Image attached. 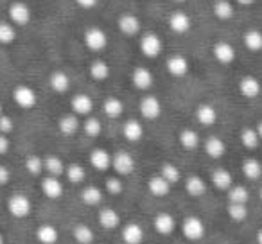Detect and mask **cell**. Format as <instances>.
<instances>
[{
	"label": "cell",
	"instance_id": "cell-28",
	"mask_svg": "<svg viewBox=\"0 0 262 244\" xmlns=\"http://www.w3.org/2000/svg\"><path fill=\"white\" fill-rule=\"evenodd\" d=\"M34 235H36V240L40 244H56L59 240L58 228L51 223H43V225L38 226Z\"/></svg>",
	"mask_w": 262,
	"mask_h": 244
},
{
	"label": "cell",
	"instance_id": "cell-38",
	"mask_svg": "<svg viewBox=\"0 0 262 244\" xmlns=\"http://www.w3.org/2000/svg\"><path fill=\"white\" fill-rule=\"evenodd\" d=\"M243 43L250 52L262 51V33L258 29H248L243 34Z\"/></svg>",
	"mask_w": 262,
	"mask_h": 244
},
{
	"label": "cell",
	"instance_id": "cell-18",
	"mask_svg": "<svg viewBox=\"0 0 262 244\" xmlns=\"http://www.w3.org/2000/svg\"><path fill=\"white\" fill-rule=\"evenodd\" d=\"M122 137L124 140L131 144H137L144 139V126L140 120L137 119H127L122 124Z\"/></svg>",
	"mask_w": 262,
	"mask_h": 244
},
{
	"label": "cell",
	"instance_id": "cell-45",
	"mask_svg": "<svg viewBox=\"0 0 262 244\" xmlns=\"http://www.w3.org/2000/svg\"><path fill=\"white\" fill-rule=\"evenodd\" d=\"M24 165H26V171L29 172L31 176H40L43 171V158L38 157V154H29V157L26 158V162H24Z\"/></svg>",
	"mask_w": 262,
	"mask_h": 244
},
{
	"label": "cell",
	"instance_id": "cell-57",
	"mask_svg": "<svg viewBox=\"0 0 262 244\" xmlns=\"http://www.w3.org/2000/svg\"><path fill=\"white\" fill-rule=\"evenodd\" d=\"M0 113H2V101H0Z\"/></svg>",
	"mask_w": 262,
	"mask_h": 244
},
{
	"label": "cell",
	"instance_id": "cell-47",
	"mask_svg": "<svg viewBox=\"0 0 262 244\" xmlns=\"http://www.w3.org/2000/svg\"><path fill=\"white\" fill-rule=\"evenodd\" d=\"M104 190L110 196H120L124 192V183L119 176H110L104 182Z\"/></svg>",
	"mask_w": 262,
	"mask_h": 244
},
{
	"label": "cell",
	"instance_id": "cell-56",
	"mask_svg": "<svg viewBox=\"0 0 262 244\" xmlns=\"http://www.w3.org/2000/svg\"><path fill=\"white\" fill-rule=\"evenodd\" d=\"M174 2H178V4H182V2H187V0H174Z\"/></svg>",
	"mask_w": 262,
	"mask_h": 244
},
{
	"label": "cell",
	"instance_id": "cell-40",
	"mask_svg": "<svg viewBox=\"0 0 262 244\" xmlns=\"http://www.w3.org/2000/svg\"><path fill=\"white\" fill-rule=\"evenodd\" d=\"M226 194H228V203L246 205L248 201H250V190H248L244 185H237V183H233V185L226 190Z\"/></svg>",
	"mask_w": 262,
	"mask_h": 244
},
{
	"label": "cell",
	"instance_id": "cell-31",
	"mask_svg": "<svg viewBox=\"0 0 262 244\" xmlns=\"http://www.w3.org/2000/svg\"><path fill=\"white\" fill-rule=\"evenodd\" d=\"M88 74H90V77L94 81L102 83V81H106L112 76V66H110L104 59H95V61H92L90 66H88Z\"/></svg>",
	"mask_w": 262,
	"mask_h": 244
},
{
	"label": "cell",
	"instance_id": "cell-10",
	"mask_svg": "<svg viewBox=\"0 0 262 244\" xmlns=\"http://www.w3.org/2000/svg\"><path fill=\"white\" fill-rule=\"evenodd\" d=\"M131 83H133V86L137 88V90L140 92H147L153 88L155 84V76L153 72H151L147 66H135L133 69V72H131Z\"/></svg>",
	"mask_w": 262,
	"mask_h": 244
},
{
	"label": "cell",
	"instance_id": "cell-20",
	"mask_svg": "<svg viewBox=\"0 0 262 244\" xmlns=\"http://www.w3.org/2000/svg\"><path fill=\"white\" fill-rule=\"evenodd\" d=\"M63 183L61 180L58 178V176H45L43 180H41V192H43L45 197H49V199H59V197L63 196Z\"/></svg>",
	"mask_w": 262,
	"mask_h": 244
},
{
	"label": "cell",
	"instance_id": "cell-26",
	"mask_svg": "<svg viewBox=\"0 0 262 244\" xmlns=\"http://www.w3.org/2000/svg\"><path fill=\"white\" fill-rule=\"evenodd\" d=\"M210 182L217 190H225V192H226V190L233 185V176H232V172H230L228 169L217 167V169H214V171L210 172Z\"/></svg>",
	"mask_w": 262,
	"mask_h": 244
},
{
	"label": "cell",
	"instance_id": "cell-44",
	"mask_svg": "<svg viewBox=\"0 0 262 244\" xmlns=\"http://www.w3.org/2000/svg\"><path fill=\"white\" fill-rule=\"evenodd\" d=\"M226 214L232 219L233 223H244L248 219V207L246 205H235V203H228L226 207Z\"/></svg>",
	"mask_w": 262,
	"mask_h": 244
},
{
	"label": "cell",
	"instance_id": "cell-33",
	"mask_svg": "<svg viewBox=\"0 0 262 244\" xmlns=\"http://www.w3.org/2000/svg\"><path fill=\"white\" fill-rule=\"evenodd\" d=\"M212 13L221 22H228L235 15V8H233V4L230 0H215L214 6H212Z\"/></svg>",
	"mask_w": 262,
	"mask_h": 244
},
{
	"label": "cell",
	"instance_id": "cell-58",
	"mask_svg": "<svg viewBox=\"0 0 262 244\" xmlns=\"http://www.w3.org/2000/svg\"><path fill=\"white\" fill-rule=\"evenodd\" d=\"M258 196H260V201H262V189H260V194H258Z\"/></svg>",
	"mask_w": 262,
	"mask_h": 244
},
{
	"label": "cell",
	"instance_id": "cell-54",
	"mask_svg": "<svg viewBox=\"0 0 262 244\" xmlns=\"http://www.w3.org/2000/svg\"><path fill=\"white\" fill-rule=\"evenodd\" d=\"M257 244H262V228H258L257 232Z\"/></svg>",
	"mask_w": 262,
	"mask_h": 244
},
{
	"label": "cell",
	"instance_id": "cell-14",
	"mask_svg": "<svg viewBox=\"0 0 262 244\" xmlns=\"http://www.w3.org/2000/svg\"><path fill=\"white\" fill-rule=\"evenodd\" d=\"M237 90L244 99H257L262 94V83L255 76H244L241 77Z\"/></svg>",
	"mask_w": 262,
	"mask_h": 244
},
{
	"label": "cell",
	"instance_id": "cell-6",
	"mask_svg": "<svg viewBox=\"0 0 262 244\" xmlns=\"http://www.w3.org/2000/svg\"><path fill=\"white\" fill-rule=\"evenodd\" d=\"M8 18L15 27H24L31 22L33 11H31V8L26 4V2L16 0V2H13V4L8 8Z\"/></svg>",
	"mask_w": 262,
	"mask_h": 244
},
{
	"label": "cell",
	"instance_id": "cell-7",
	"mask_svg": "<svg viewBox=\"0 0 262 244\" xmlns=\"http://www.w3.org/2000/svg\"><path fill=\"white\" fill-rule=\"evenodd\" d=\"M33 203L26 194H11L8 197V212L16 219H24L31 214Z\"/></svg>",
	"mask_w": 262,
	"mask_h": 244
},
{
	"label": "cell",
	"instance_id": "cell-23",
	"mask_svg": "<svg viewBox=\"0 0 262 244\" xmlns=\"http://www.w3.org/2000/svg\"><path fill=\"white\" fill-rule=\"evenodd\" d=\"M120 237H122L124 244H142L144 240V228L139 223H127L120 230Z\"/></svg>",
	"mask_w": 262,
	"mask_h": 244
},
{
	"label": "cell",
	"instance_id": "cell-49",
	"mask_svg": "<svg viewBox=\"0 0 262 244\" xmlns=\"http://www.w3.org/2000/svg\"><path fill=\"white\" fill-rule=\"evenodd\" d=\"M9 147H11V140H9V137L4 135V133H0V157L8 154Z\"/></svg>",
	"mask_w": 262,
	"mask_h": 244
},
{
	"label": "cell",
	"instance_id": "cell-24",
	"mask_svg": "<svg viewBox=\"0 0 262 244\" xmlns=\"http://www.w3.org/2000/svg\"><path fill=\"white\" fill-rule=\"evenodd\" d=\"M205 154L212 160H221L226 154V144L225 140H221L219 137H208L203 144Z\"/></svg>",
	"mask_w": 262,
	"mask_h": 244
},
{
	"label": "cell",
	"instance_id": "cell-53",
	"mask_svg": "<svg viewBox=\"0 0 262 244\" xmlns=\"http://www.w3.org/2000/svg\"><path fill=\"white\" fill-rule=\"evenodd\" d=\"M255 129H257V133H258V139H260V142H262V120L258 122L257 126H255Z\"/></svg>",
	"mask_w": 262,
	"mask_h": 244
},
{
	"label": "cell",
	"instance_id": "cell-19",
	"mask_svg": "<svg viewBox=\"0 0 262 244\" xmlns=\"http://www.w3.org/2000/svg\"><path fill=\"white\" fill-rule=\"evenodd\" d=\"M88 160H90L92 167L99 172L112 169V153L106 151V149H102V147H95V149H92Z\"/></svg>",
	"mask_w": 262,
	"mask_h": 244
},
{
	"label": "cell",
	"instance_id": "cell-51",
	"mask_svg": "<svg viewBox=\"0 0 262 244\" xmlns=\"http://www.w3.org/2000/svg\"><path fill=\"white\" fill-rule=\"evenodd\" d=\"M76 4L81 9H94L99 4V0H76Z\"/></svg>",
	"mask_w": 262,
	"mask_h": 244
},
{
	"label": "cell",
	"instance_id": "cell-30",
	"mask_svg": "<svg viewBox=\"0 0 262 244\" xmlns=\"http://www.w3.org/2000/svg\"><path fill=\"white\" fill-rule=\"evenodd\" d=\"M102 113H104L108 119H119L124 113L122 99H119L117 95H108V97L102 101Z\"/></svg>",
	"mask_w": 262,
	"mask_h": 244
},
{
	"label": "cell",
	"instance_id": "cell-12",
	"mask_svg": "<svg viewBox=\"0 0 262 244\" xmlns=\"http://www.w3.org/2000/svg\"><path fill=\"white\" fill-rule=\"evenodd\" d=\"M165 69H167V72L171 74L172 77L182 79V77H185L187 74H189L190 63L183 54H171L165 59Z\"/></svg>",
	"mask_w": 262,
	"mask_h": 244
},
{
	"label": "cell",
	"instance_id": "cell-41",
	"mask_svg": "<svg viewBox=\"0 0 262 244\" xmlns=\"http://www.w3.org/2000/svg\"><path fill=\"white\" fill-rule=\"evenodd\" d=\"M65 176L70 183L79 185V183H83L84 180H86V171H84V167L81 164H76V162H74V164H69L65 167Z\"/></svg>",
	"mask_w": 262,
	"mask_h": 244
},
{
	"label": "cell",
	"instance_id": "cell-1",
	"mask_svg": "<svg viewBox=\"0 0 262 244\" xmlns=\"http://www.w3.org/2000/svg\"><path fill=\"white\" fill-rule=\"evenodd\" d=\"M112 169L117 172V176H131L137 169V162L129 151H117L112 154Z\"/></svg>",
	"mask_w": 262,
	"mask_h": 244
},
{
	"label": "cell",
	"instance_id": "cell-52",
	"mask_svg": "<svg viewBox=\"0 0 262 244\" xmlns=\"http://www.w3.org/2000/svg\"><path fill=\"white\" fill-rule=\"evenodd\" d=\"M235 2L239 6H243V8H250V6H253L257 0H235Z\"/></svg>",
	"mask_w": 262,
	"mask_h": 244
},
{
	"label": "cell",
	"instance_id": "cell-48",
	"mask_svg": "<svg viewBox=\"0 0 262 244\" xmlns=\"http://www.w3.org/2000/svg\"><path fill=\"white\" fill-rule=\"evenodd\" d=\"M15 129V122L9 115H4V113H0V133H4V135H9V133Z\"/></svg>",
	"mask_w": 262,
	"mask_h": 244
},
{
	"label": "cell",
	"instance_id": "cell-4",
	"mask_svg": "<svg viewBox=\"0 0 262 244\" xmlns=\"http://www.w3.org/2000/svg\"><path fill=\"white\" fill-rule=\"evenodd\" d=\"M139 47H140V52H142L146 58L155 59L162 54V51H164V41H162V38L158 36L157 33H151L149 31V33L140 36Z\"/></svg>",
	"mask_w": 262,
	"mask_h": 244
},
{
	"label": "cell",
	"instance_id": "cell-34",
	"mask_svg": "<svg viewBox=\"0 0 262 244\" xmlns=\"http://www.w3.org/2000/svg\"><path fill=\"white\" fill-rule=\"evenodd\" d=\"M102 197H104V192L97 185H86L81 190V201L88 207H99L102 203Z\"/></svg>",
	"mask_w": 262,
	"mask_h": 244
},
{
	"label": "cell",
	"instance_id": "cell-35",
	"mask_svg": "<svg viewBox=\"0 0 262 244\" xmlns=\"http://www.w3.org/2000/svg\"><path fill=\"white\" fill-rule=\"evenodd\" d=\"M241 171H243V176L250 182H257L262 176V164L257 160V158H246L241 165Z\"/></svg>",
	"mask_w": 262,
	"mask_h": 244
},
{
	"label": "cell",
	"instance_id": "cell-29",
	"mask_svg": "<svg viewBox=\"0 0 262 244\" xmlns=\"http://www.w3.org/2000/svg\"><path fill=\"white\" fill-rule=\"evenodd\" d=\"M178 142L185 151H196L201 144L200 133L192 128H183L178 135Z\"/></svg>",
	"mask_w": 262,
	"mask_h": 244
},
{
	"label": "cell",
	"instance_id": "cell-42",
	"mask_svg": "<svg viewBox=\"0 0 262 244\" xmlns=\"http://www.w3.org/2000/svg\"><path fill=\"white\" fill-rule=\"evenodd\" d=\"M158 174L164 176L171 185H174V183H178L180 180H182V171H180L178 165H174L172 162H164V164L160 165V172H158Z\"/></svg>",
	"mask_w": 262,
	"mask_h": 244
},
{
	"label": "cell",
	"instance_id": "cell-5",
	"mask_svg": "<svg viewBox=\"0 0 262 244\" xmlns=\"http://www.w3.org/2000/svg\"><path fill=\"white\" fill-rule=\"evenodd\" d=\"M13 101L22 109H33L38 104V94L29 84H16L13 90Z\"/></svg>",
	"mask_w": 262,
	"mask_h": 244
},
{
	"label": "cell",
	"instance_id": "cell-13",
	"mask_svg": "<svg viewBox=\"0 0 262 244\" xmlns=\"http://www.w3.org/2000/svg\"><path fill=\"white\" fill-rule=\"evenodd\" d=\"M169 29L176 34H187L192 29V20H190L189 13L182 11V9H176L169 15Z\"/></svg>",
	"mask_w": 262,
	"mask_h": 244
},
{
	"label": "cell",
	"instance_id": "cell-43",
	"mask_svg": "<svg viewBox=\"0 0 262 244\" xmlns=\"http://www.w3.org/2000/svg\"><path fill=\"white\" fill-rule=\"evenodd\" d=\"M81 128H83V131L86 137H90V139H97V137L102 133V122H101V119H97V117L88 115L86 119H84L83 124H81Z\"/></svg>",
	"mask_w": 262,
	"mask_h": 244
},
{
	"label": "cell",
	"instance_id": "cell-25",
	"mask_svg": "<svg viewBox=\"0 0 262 244\" xmlns=\"http://www.w3.org/2000/svg\"><path fill=\"white\" fill-rule=\"evenodd\" d=\"M99 225L104 230H117L120 226V214L112 207H104L99 210Z\"/></svg>",
	"mask_w": 262,
	"mask_h": 244
},
{
	"label": "cell",
	"instance_id": "cell-37",
	"mask_svg": "<svg viewBox=\"0 0 262 244\" xmlns=\"http://www.w3.org/2000/svg\"><path fill=\"white\" fill-rule=\"evenodd\" d=\"M239 140H241V144H243L244 149H248V151L258 149V146L262 144L260 139H258L257 129H255V128H243V129H241Z\"/></svg>",
	"mask_w": 262,
	"mask_h": 244
},
{
	"label": "cell",
	"instance_id": "cell-32",
	"mask_svg": "<svg viewBox=\"0 0 262 244\" xmlns=\"http://www.w3.org/2000/svg\"><path fill=\"white\" fill-rule=\"evenodd\" d=\"M185 190L190 197H201L207 192V182L200 174H190L185 180Z\"/></svg>",
	"mask_w": 262,
	"mask_h": 244
},
{
	"label": "cell",
	"instance_id": "cell-15",
	"mask_svg": "<svg viewBox=\"0 0 262 244\" xmlns=\"http://www.w3.org/2000/svg\"><path fill=\"white\" fill-rule=\"evenodd\" d=\"M194 117H196V120L201 126L212 128V126L217 122L219 113H217V109H215V106L208 104V102H201V104H198L196 112H194Z\"/></svg>",
	"mask_w": 262,
	"mask_h": 244
},
{
	"label": "cell",
	"instance_id": "cell-2",
	"mask_svg": "<svg viewBox=\"0 0 262 244\" xmlns=\"http://www.w3.org/2000/svg\"><path fill=\"white\" fill-rule=\"evenodd\" d=\"M182 233L187 240L190 242H198L205 237L207 233V226H205L203 219H200L198 215H187L182 221Z\"/></svg>",
	"mask_w": 262,
	"mask_h": 244
},
{
	"label": "cell",
	"instance_id": "cell-3",
	"mask_svg": "<svg viewBox=\"0 0 262 244\" xmlns=\"http://www.w3.org/2000/svg\"><path fill=\"white\" fill-rule=\"evenodd\" d=\"M83 41H84V47L90 52H102L108 47V34H106L101 27L92 26L84 31Z\"/></svg>",
	"mask_w": 262,
	"mask_h": 244
},
{
	"label": "cell",
	"instance_id": "cell-9",
	"mask_svg": "<svg viewBox=\"0 0 262 244\" xmlns=\"http://www.w3.org/2000/svg\"><path fill=\"white\" fill-rule=\"evenodd\" d=\"M117 27L119 31L127 38H135L142 33V22L137 15L133 13H122L117 20Z\"/></svg>",
	"mask_w": 262,
	"mask_h": 244
},
{
	"label": "cell",
	"instance_id": "cell-39",
	"mask_svg": "<svg viewBox=\"0 0 262 244\" xmlns=\"http://www.w3.org/2000/svg\"><path fill=\"white\" fill-rule=\"evenodd\" d=\"M72 237H74V240H76L77 244H92L95 240L94 230H92L88 225H84V223H79V225L74 226Z\"/></svg>",
	"mask_w": 262,
	"mask_h": 244
},
{
	"label": "cell",
	"instance_id": "cell-22",
	"mask_svg": "<svg viewBox=\"0 0 262 244\" xmlns=\"http://www.w3.org/2000/svg\"><path fill=\"white\" fill-rule=\"evenodd\" d=\"M171 189H172V185L160 174H155L147 180V190H149V194L155 197L169 196V194H171Z\"/></svg>",
	"mask_w": 262,
	"mask_h": 244
},
{
	"label": "cell",
	"instance_id": "cell-46",
	"mask_svg": "<svg viewBox=\"0 0 262 244\" xmlns=\"http://www.w3.org/2000/svg\"><path fill=\"white\" fill-rule=\"evenodd\" d=\"M16 40V27L11 22H0V45H11Z\"/></svg>",
	"mask_w": 262,
	"mask_h": 244
},
{
	"label": "cell",
	"instance_id": "cell-55",
	"mask_svg": "<svg viewBox=\"0 0 262 244\" xmlns=\"http://www.w3.org/2000/svg\"><path fill=\"white\" fill-rule=\"evenodd\" d=\"M0 244H6V239H4V235L0 233Z\"/></svg>",
	"mask_w": 262,
	"mask_h": 244
},
{
	"label": "cell",
	"instance_id": "cell-8",
	"mask_svg": "<svg viewBox=\"0 0 262 244\" xmlns=\"http://www.w3.org/2000/svg\"><path fill=\"white\" fill-rule=\"evenodd\" d=\"M139 112H140V115H142L146 120L160 119L162 112H164V108H162V101L157 97V95H151V94L144 95V97L140 99Z\"/></svg>",
	"mask_w": 262,
	"mask_h": 244
},
{
	"label": "cell",
	"instance_id": "cell-50",
	"mask_svg": "<svg viewBox=\"0 0 262 244\" xmlns=\"http://www.w3.org/2000/svg\"><path fill=\"white\" fill-rule=\"evenodd\" d=\"M9 182H11V171L4 164H0V187L8 185Z\"/></svg>",
	"mask_w": 262,
	"mask_h": 244
},
{
	"label": "cell",
	"instance_id": "cell-11",
	"mask_svg": "<svg viewBox=\"0 0 262 244\" xmlns=\"http://www.w3.org/2000/svg\"><path fill=\"white\" fill-rule=\"evenodd\" d=\"M212 56L215 58V61L221 63V65H232L237 58V52H235V47L228 41H215L212 45Z\"/></svg>",
	"mask_w": 262,
	"mask_h": 244
},
{
	"label": "cell",
	"instance_id": "cell-21",
	"mask_svg": "<svg viewBox=\"0 0 262 244\" xmlns=\"http://www.w3.org/2000/svg\"><path fill=\"white\" fill-rule=\"evenodd\" d=\"M81 128V120L76 113H65L59 117L58 120V129L63 137H74Z\"/></svg>",
	"mask_w": 262,
	"mask_h": 244
},
{
	"label": "cell",
	"instance_id": "cell-16",
	"mask_svg": "<svg viewBox=\"0 0 262 244\" xmlns=\"http://www.w3.org/2000/svg\"><path fill=\"white\" fill-rule=\"evenodd\" d=\"M153 226L160 235L169 237V235H172L176 230V219H174V215L169 214V212H158L153 219Z\"/></svg>",
	"mask_w": 262,
	"mask_h": 244
},
{
	"label": "cell",
	"instance_id": "cell-27",
	"mask_svg": "<svg viewBox=\"0 0 262 244\" xmlns=\"http://www.w3.org/2000/svg\"><path fill=\"white\" fill-rule=\"evenodd\" d=\"M70 84H72V81H70L69 74L63 72V70H54V72H51V76H49V86H51L56 94H67V92L70 90Z\"/></svg>",
	"mask_w": 262,
	"mask_h": 244
},
{
	"label": "cell",
	"instance_id": "cell-17",
	"mask_svg": "<svg viewBox=\"0 0 262 244\" xmlns=\"http://www.w3.org/2000/svg\"><path fill=\"white\" fill-rule=\"evenodd\" d=\"M70 108L77 117H88L94 109V99L88 94H76L70 99Z\"/></svg>",
	"mask_w": 262,
	"mask_h": 244
},
{
	"label": "cell",
	"instance_id": "cell-36",
	"mask_svg": "<svg viewBox=\"0 0 262 244\" xmlns=\"http://www.w3.org/2000/svg\"><path fill=\"white\" fill-rule=\"evenodd\" d=\"M65 162L58 157V154H49V157L43 158V171L47 172L49 176H61L65 174Z\"/></svg>",
	"mask_w": 262,
	"mask_h": 244
}]
</instances>
